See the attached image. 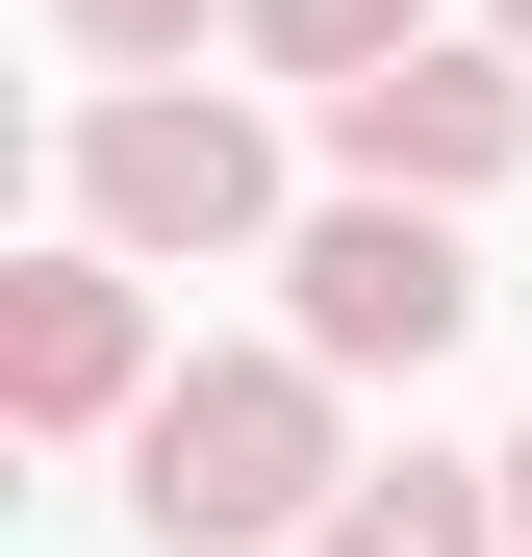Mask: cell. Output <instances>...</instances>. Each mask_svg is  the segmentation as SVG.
Wrapping results in <instances>:
<instances>
[{
  "label": "cell",
  "mask_w": 532,
  "mask_h": 557,
  "mask_svg": "<svg viewBox=\"0 0 532 557\" xmlns=\"http://www.w3.org/2000/svg\"><path fill=\"white\" fill-rule=\"evenodd\" d=\"M228 26H253V51L330 102V76H381V51H406V0H228Z\"/></svg>",
  "instance_id": "cell-7"
},
{
  "label": "cell",
  "mask_w": 532,
  "mask_h": 557,
  "mask_svg": "<svg viewBox=\"0 0 532 557\" xmlns=\"http://www.w3.org/2000/svg\"><path fill=\"white\" fill-rule=\"evenodd\" d=\"M76 228H102V253H253V228H280V127H253V102H152V76H127V102H76Z\"/></svg>",
  "instance_id": "cell-3"
},
{
  "label": "cell",
  "mask_w": 532,
  "mask_h": 557,
  "mask_svg": "<svg viewBox=\"0 0 532 557\" xmlns=\"http://www.w3.org/2000/svg\"><path fill=\"white\" fill-rule=\"evenodd\" d=\"M0 406H26V431H127L152 406V305H127L102 228H51L26 278H0Z\"/></svg>",
  "instance_id": "cell-5"
},
{
  "label": "cell",
  "mask_w": 532,
  "mask_h": 557,
  "mask_svg": "<svg viewBox=\"0 0 532 557\" xmlns=\"http://www.w3.org/2000/svg\"><path fill=\"white\" fill-rule=\"evenodd\" d=\"M507 51H532V0H507Z\"/></svg>",
  "instance_id": "cell-10"
},
{
  "label": "cell",
  "mask_w": 532,
  "mask_h": 557,
  "mask_svg": "<svg viewBox=\"0 0 532 557\" xmlns=\"http://www.w3.org/2000/svg\"><path fill=\"white\" fill-rule=\"evenodd\" d=\"M507 532H532V431H507Z\"/></svg>",
  "instance_id": "cell-9"
},
{
  "label": "cell",
  "mask_w": 532,
  "mask_h": 557,
  "mask_svg": "<svg viewBox=\"0 0 532 557\" xmlns=\"http://www.w3.org/2000/svg\"><path fill=\"white\" fill-rule=\"evenodd\" d=\"M280 330L330 355V381H431V355L482 330V253H457V203H406V177H355L330 228H280Z\"/></svg>",
  "instance_id": "cell-2"
},
{
  "label": "cell",
  "mask_w": 532,
  "mask_h": 557,
  "mask_svg": "<svg viewBox=\"0 0 532 557\" xmlns=\"http://www.w3.org/2000/svg\"><path fill=\"white\" fill-rule=\"evenodd\" d=\"M330 355L280 330V355H177V381L127 406V507L177 532V557H253V532H330Z\"/></svg>",
  "instance_id": "cell-1"
},
{
  "label": "cell",
  "mask_w": 532,
  "mask_h": 557,
  "mask_svg": "<svg viewBox=\"0 0 532 557\" xmlns=\"http://www.w3.org/2000/svg\"><path fill=\"white\" fill-rule=\"evenodd\" d=\"M51 26L102 51V76H152V51H203V0H51Z\"/></svg>",
  "instance_id": "cell-8"
},
{
  "label": "cell",
  "mask_w": 532,
  "mask_h": 557,
  "mask_svg": "<svg viewBox=\"0 0 532 557\" xmlns=\"http://www.w3.org/2000/svg\"><path fill=\"white\" fill-rule=\"evenodd\" d=\"M305 557H532V532H507V456H482V482H457V456H406V482H330Z\"/></svg>",
  "instance_id": "cell-6"
},
{
  "label": "cell",
  "mask_w": 532,
  "mask_h": 557,
  "mask_svg": "<svg viewBox=\"0 0 532 557\" xmlns=\"http://www.w3.org/2000/svg\"><path fill=\"white\" fill-rule=\"evenodd\" d=\"M532 152V51H381V76H330V177H406V203H482V177Z\"/></svg>",
  "instance_id": "cell-4"
}]
</instances>
